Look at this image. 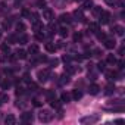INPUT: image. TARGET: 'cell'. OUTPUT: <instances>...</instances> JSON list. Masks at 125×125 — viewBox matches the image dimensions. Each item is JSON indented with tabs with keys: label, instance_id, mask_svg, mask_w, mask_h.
<instances>
[{
	"label": "cell",
	"instance_id": "cell-1",
	"mask_svg": "<svg viewBox=\"0 0 125 125\" xmlns=\"http://www.w3.org/2000/svg\"><path fill=\"white\" fill-rule=\"evenodd\" d=\"M38 119H40L41 122H44V124L50 122V121L53 119V113H52V110H47V109L41 110V112L38 113Z\"/></svg>",
	"mask_w": 125,
	"mask_h": 125
},
{
	"label": "cell",
	"instance_id": "cell-2",
	"mask_svg": "<svg viewBox=\"0 0 125 125\" xmlns=\"http://www.w3.org/2000/svg\"><path fill=\"white\" fill-rule=\"evenodd\" d=\"M37 78H38L40 83H46V81L50 78V69H43V71H40V72L37 74Z\"/></svg>",
	"mask_w": 125,
	"mask_h": 125
},
{
	"label": "cell",
	"instance_id": "cell-3",
	"mask_svg": "<svg viewBox=\"0 0 125 125\" xmlns=\"http://www.w3.org/2000/svg\"><path fill=\"white\" fill-rule=\"evenodd\" d=\"M109 21H110V13H109V12H103V10H102V13L99 15V24L106 25V24H109Z\"/></svg>",
	"mask_w": 125,
	"mask_h": 125
},
{
	"label": "cell",
	"instance_id": "cell-4",
	"mask_svg": "<svg viewBox=\"0 0 125 125\" xmlns=\"http://www.w3.org/2000/svg\"><path fill=\"white\" fill-rule=\"evenodd\" d=\"M43 19H46L47 22H52L54 19V13L52 9H44L43 10Z\"/></svg>",
	"mask_w": 125,
	"mask_h": 125
},
{
	"label": "cell",
	"instance_id": "cell-5",
	"mask_svg": "<svg viewBox=\"0 0 125 125\" xmlns=\"http://www.w3.org/2000/svg\"><path fill=\"white\" fill-rule=\"evenodd\" d=\"M99 119H100V116H99V115L85 116V118H83V119H81V124H94V122H97Z\"/></svg>",
	"mask_w": 125,
	"mask_h": 125
},
{
	"label": "cell",
	"instance_id": "cell-6",
	"mask_svg": "<svg viewBox=\"0 0 125 125\" xmlns=\"http://www.w3.org/2000/svg\"><path fill=\"white\" fill-rule=\"evenodd\" d=\"M21 121H22L24 124H31V122H32V113L24 112V113L21 115Z\"/></svg>",
	"mask_w": 125,
	"mask_h": 125
},
{
	"label": "cell",
	"instance_id": "cell-7",
	"mask_svg": "<svg viewBox=\"0 0 125 125\" xmlns=\"http://www.w3.org/2000/svg\"><path fill=\"white\" fill-rule=\"evenodd\" d=\"M104 46H106L107 49H113V47L116 46V40H115L113 37H106V38H104Z\"/></svg>",
	"mask_w": 125,
	"mask_h": 125
},
{
	"label": "cell",
	"instance_id": "cell-8",
	"mask_svg": "<svg viewBox=\"0 0 125 125\" xmlns=\"http://www.w3.org/2000/svg\"><path fill=\"white\" fill-rule=\"evenodd\" d=\"M99 91H100V87H99L97 84H91V85L88 87V93H90V94H93V96L99 94Z\"/></svg>",
	"mask_w": 125,
	"mask_h": 125
},
{
	"label": "cell",
	"instance_id": "cell-9",
	"mask_svg": "<svg viewBox=\"0 0 125 125\" xmlns=\"http://www.w3.org/2000/svg\"><path fill=\"white\" fill-rule=\"evenodd\" d=\"M74 16H75L77 21H80V22H84V21H85V16H84L83 10H78V9H77V10L74 12Z\"/></svg>",
	"mask_w": 125,
	"mask_h": 125
},
{
	"label": "cell",
	"instance_id": "cell-10",
	"mask_svg": "<svg viewBox=\"0 0 125 125\" xmlns=\"http://www.w3.org/2000/svg\"><path fill=\"white\" fill-rule=\"evenodd\" d=\"M5 124H6V125H15V124H16V118H15L13 115H8V116L5 118Z\"/></svg>",
	"mask_w": 125,
	"mask_h": 125
},
{
	"label": "cell",
	"instance_id": "cell-11",
	"mask_svg": "<svg viewBox=\"0 0 125 125\" xmlns=\"http://www.w3.org/2000/svg\"><path fill=\"white\" fill-rule=\"evenodd\" d=\"M106 72V77L109 80H119V74L118 72H113V71H104Z\"/></svg>",
	"mask_w": 125,
	"mask_h": 125
},
{
	"label": "cell",
	"instance_id": "cell-12",
	"mask_svg": "<svg viewBox=\"0 0 125 125\" xmlns=\"http://www.w3.org/2000/svg\"><path fill=\"white\" fill-rule=\"evenodd\" d=\"M88 30H90L91 32H94V34H96V32H99V31H100V25H99V24H96V22H91V24L88 25Z\"/></svg>",
	"mask_w": 125,
	"mask_h": 125
},
{
	"label": "cell",
	"instance_id": "cell-13",
	"mask_svg": "<svg viewBox=\"0 0 125 125\" xmlns=\"http://www.w3.org/2000/svg\"><path fill=\"white\" fill-rule=\"evenodd\" d=\"M46 99H47V102H52V100H54V99H56V94H54V91H53V90H47V91H46Z\"/></svg>",
	"mask_w": 125,
	"mask_h": 125
},
{
	"label": "cell",
	"instance_id": "cell-14",
	"mask_svg": "<svg viewBox=\"0 0 125 125\" xmlns=\"http://www.w3.org/2000/svg\"><path fill=\"white\" fill-rule=\"evenodd\" d=\"M28 53H30V54H32V56L38 54V46H37V44H32V46H30V49H28Z\"/></svg>",
	"mask_w": 125,
	"mask_h": 125
},
{
	"label": "cell",
	"instance_id": "cell-15",
	"mask_svg": "<svg viewBox=\"0 0 125 125\" xmlns=\"http://www.w3.org/2000/svg\"><path fill=\"white\" fill-rule=\"evenodd\" d=\"M113 91H115V85H113L112 83H109V84L106 85V88H104V94H107V96H109V94H112Z\"/></svg>",
	"mask_w": 125,
	"mask_h": 125
},
{
	"label": "cell",
	"instance_id": "cell-16",
	"mask_svg": "<svg viewBox=\"0 0 125 125\" xmlns=\"http://www.w3.org/2000/svg\"><path fill=\"white\" fill-rule=\"evenodd\" d=\"M83 9H87V10L93 9V2L91 0H83Z\"/></svg>",
	"mask_w": 125,
	"mask_h": 125
},
{
	"label": "cell",
	"instance_id": "cell-17",
	"mask_svg": "<svg viewBox=\"0 0 125 125\" xmlns=\"http://www.w3.org/2000/svg\"><path fill=\"white\" fill-rule=\"evenodd\" d=\"M60 102H62V103H69V102H71V96H69L68 93H63V94L60 96Z\"/></svg>",
	"mask_w": 125,
	"mask_h": 125
},
{
	"label": "cell",
	"instance_id": "cell-18",
	"mask_svg": "<svg viewBox=\"0 0 125 125\" xmlns=\"http://www.w3.org/2000/svg\"><path fill=\"white\" fill-rule=\"evenodd\" d=\"M44 47H46V50H47L49 53H54V52H56V46H54V44H52V43H47Z\"/></svg>",
	"mask_w": 125,
	"mask_h": 125
},
{
	"label": "cell",
	"instance_id": "cell-19",
	"mask_svg": "<svg viewBox=\"0 0 125 125\" xmlns=\"http://www.w3.org/2000/svg\"><path fill=\"white\" fill-rule=\"evenodd\" d=\"M81 97H83V93H81L80 90H74V91H72V99H74V100H80Z\"/></svg>",
	"mask_w": 125,
	"mask_h": 125
},
{
	"label": "cell",
	"instance_id": "cell-20",
	"mask_svg": "<svg viewBox=\"0 0 125 125\" xmlns=\"http://www.w3.org/2000/svg\"><path fill=\"white\" fill-rule=\"evenodd\" d=\"M106 62L109 65H115L116 63V57L113 56V54H107V59H106Z\"/></svg>",
	"mask_w": 125,
	"mask_h": 125
},
{
	"label": "cell",
	"instance_id": "cell-21",
	"mask_svg": "<svg viewBox=\"0 0 125 125\" xmlns=\"http://www.w3.org/2000/svg\"><path fill=\"white\" fill-rule=\"evenodd\" d=\"M32 28H34V31H43V24L40 21H37L32 24Z\"/></svg>",
	"mask_w": 125,
	"mask_h": 125
},
{
	"label": "cell",
	"instance_id": "cell-22",
	"mask_svg": "<svg viewBox=\"0 0 125 125\" xmlns=\"http://www.w3.org/2000/svg\"><path fill=\"white\" fill-rule=\"evenodd\" d=\"M15 54H16L18 59H27V52H25V50H18Z\"/></svg>",
	"mask_w": 125,
	"mask_h": 125
},
{
	"label": "cell",
	"instance_id": "cell-23",
	"mask_svg": "<svg viewBox=\"0 0 125 125\" xmlns=\"http://www.w3.org/2000/svg\"><path fill=\"white\" fill-rule=\"evenodd\" d=\"M59 22H63V24H65V22H66V24H68V22H71L69 15H60V16H59Z\"/></svg>",
	"mask_w": 125,
	"mask_h": 125
},
{
	"label": "cell",
	"instance_id": "cell-24",
	"mask_svg": "<svg viewBox=\"0 0 125 125\" xmlns=\"http://www.w3.org/2000/svg\"><path fill=\"white\" fill-rule=\"evenodd\" d=\"M50 104H52V107H53V109H57V110L60 109V100H56V99H54V100H52V102H50Z\"/></svg>",
	"mask_w": 125,
	"mask_h": 125
},
{
	"label": "cell",
	"instance_id": "cell-25",
	"mask_svg": "<svg viewBox=\"0 0 125 125\" xmlns=\"http://www.w3.org/2000/svg\"><path fill=\"white\" fill-rule=\"evenodd\" d=\"M9 100V96L6 94V93H0V104H3L5 102H8Z\"/></svg>",
	"mask_w": 125,
	"mask_h": 125
},
{
	"label": "cell",
	"instance_id": "cell-26",
	"mask_svg": "<svg viewBox=\"0 0 125 125\" xmlns=\"http://www.w3.org/2000/svg\"><path fill=\"white\" fill-rule=\"evenodd\" d=\"M69 83V74H65L60 77V84H68Z\"/></svg>",
	"mask_w": 125,
	"mask_h": 125
},
{
	"label": "cell",
	"instance_id": "cell-27",
	"mask_svg": "<svg viewBox=\"0 0 125 125\" xmlns=\"http://www.w3.org/2000/svg\"><path fill=\"white\" fill-rule=\"evenodd\" d=\"M18 43H19V44H22V46H24V44H27V43H28V37H27V35H21V37L18 38Z\"/></svg>",
	"mask_w": 125,
	"mask_h": 125
},
{
	"label": "cell",
	"instance_id": "cell-28",
	"mask_svg": "<svg viewBox=\"0 0 125 125\" xmlns=\"http://www.w3.org/2000/svg\"><path fill=\"white\" fill-rule=\"evenodd\" d=\"M59 34H60V37H66L68 35V28H65V27L59 28Z\"/></svg>",
	"mask_w": 125,
	"mask_h": 125
},
{
	"label": "cell",
	"instance_id": "cell-29",
	"mask_svg": "<svg viewBox=\"0 0 125 125\" xmlns=\"http://www.w3.org/2000/svg\"><path fill=\"white\" fill-rule=\"evenodd\" d=\"M65 71H68V74H74V72H77L78 69L74 68V66H71V65H66V66H65Z\"/></svg>",
	"mask_w": 125,
	"mask_h": 125
},
{
	"label": "cell",
	"instance_id": "cell-30",
	"mask_svg": "<svg viewBox=\"0 0 125 125\" xmlns=\"http://www.w3.org/2000/svg\"><path fill=\"white\" fill-rule=\"evenodd\" d=\"M115 31H116V34H118V35H124V27L116 25V27H115Z\"/></svg>",
	"mask_w": 125,
	"mask_h": 125
},
{
	"label": "cell",
	"instance_id": "cell-31",
	"mask_svg": "<svg viewBox=\"0 0 125 125\" xmlns=\"http://www.w3.org/2000/svg\"><path fill=\"white\" fill-rule=\"evenodd\" d=\"M97 69H99V71H102V72H104V71H106V63H104V62H99Z\"/></svg>",
	"mask_w": 125,
	"mask_h": 125
},
{
	"label": "cell",
	"instance_id": "cell-32",
	"mask_svg": "<svg viewBox=\"0 0 125 125\" xmlns=\"http://www.w3.org/2000/svg\"><path fill=\"white\" fill-rule=\"evenodd\" d=\"M16 30H18L19 32H24V31H25V25H24L22 22H19V24H16Z\"/></svg>",
	"mask_w": 125,
	"mask_h": 125
},
{
	"label": "cell",
	"instance_id": "cell-33",
	"mask_svg": "<svg viewBox=\"0 0 125 125\" xmlns=\"http://www.w3.org/2000/svg\"><path fill=\"white\" fill-rule=\"evenodd\" d=\"M28 87H30L31 91H37V90H38V85H37L35 83H31V81H30V85H28Z\"/></svg>",
	"mask_w": 125,
	"mask_h": 125
},
{
	"label": "cell",
	"instance_id": "cell-34",
	"mask_svg": "<svg viewBox=\"0 0 125 125\" xmlns=\"http://www.w3.org/2000/svg\"><path fill=\"white\" fill-rule=\"evenodd\" d=\"M35 37H37V40H44V34L41 31H35Z\"/></svg>",
	"mask_w": 125,
	"mask_h": 125
},
{
	"label": "cell",
	"instance_id": "cell-35",
	"mask_svg": "<svg viewBox=\"0 0 125 125\" xmlns=\"http://www.w3.org/2000/svg\"><path fill=\"white\" fill-rule=\"evenodd\" d=\"M0 49H2V52H3V53H9V50H10L8 44H2V47H0Z\"/></svg>",
	"mask_w": 125,
	"mask_h": 125
},
{
	"label": "cell",
	"instance_id": "cell-36",
	"mask_svg": "<svg viewBox=\"0 0 125 125\" xmlns=\"http://www.w3.org/2000/svg\"><path fill=\"white\" fill-rule=\"evenodd\" d=\"M93 13H94V16H99V15L102 13V8H94V10H93Z\"/></svg>",
	"mask_w": 125,
	"mask_h": 125
},
{
	"label": "cell",
	"instance_id": "cell-37",
	"mask_svg": "<svg viewBox=\"0 0 125 125\" xmlns=\"http://www.w3.org/2000/svg\"><path fill=\"white\" fill-rule=\"evenodd\" d=\"M8 40H9L10 43H18V38H16L15 35H9V37H8Z\"/></svg>",
	"mask_w": 125,
	"mask_h": 125
},
{
	"label": "cell",
	"instance_id": "cell-38",
	"mask_svg": "<svg viewBox=\"0 0 125 125\" xmlns=\"http://www.w3.org/2000/svg\"><path fill=\"white\" fill-rule=\"evenodd\" d=\"M37 6H38V8H46V2H44V0H38V2H37Z\"/></svg>",
	"mask_w": 125,
	"mask_h": 125
},
{
	"label": "cell",
	"instance_id": "cell-39",
	"mask_svg": "<svg viewBox=\"0 0 125 125\" xmlns=\"http://www.w3.org/2000/svg\"><path fill=\"white\" fill-rule=\"evenodd\" d=\"M96 34H97V38H99V40H104V38H106V35H104L103 32H100V31L96 32Z\"/></svg>",
	"mask_w": 125,
	"mask_h": 125
},
{
	"label": "cell",
	"instance_id": "cell-40",
	"mask_svg": "<svg viewBox=\"0 0 125 125\" xmlns=\"http://www.w3.org/2000/svg\"><path fill=\"white\" fill-rule=\"evenodd\" d=\"M93 53H94V56H102V54H103L100 49H94V50H93Z\"/></svg>",
	"mask_w": 125,
	"mask_h": 125
},
{
	"label": "cell",
	"instance_id": "cell-41",
	"mask_svg": "<svg viewBox=\"0 0 125 125\" xmlns=\"http://www.w3.org/2000/svg\"><path fill=\"white\" fill-rule=\"evenodd\" d=\"M104 3L109 5V6H113V5L116 3V0H104Z\"/></svg>",
	"mask_w": 125,
	"mask_h": 125
},
{
	"label": "cell",
	"instance_id": "cell-42",
	"mask_svg": "<svg viewBox=\"0 0 125 125\" xmlns=\"http://www.w3.org/2000/svg\"><path fill=\"white\" fill-rule=\"evenodd\" d=\"M2 87H3V90H6V88H9V87H10V83H9V81H5V83L2 84Z\"/></svg>",
	"mask_w": 125,
	"mask_h": 125
},
{
	"label": "cell",
	"instance_id": "cell-43",
	"mask_svg": "<svg viewBox=\"0 0 125 125\" xmlns=\"http://www.w3.org/2000/svg\"><path fill=\"white\" fill-rule=\"evenodd\" d=\"M74 40H75V41H80V40H81V34H80V32H77V34L74 35Z\"/></svg>",
	"mask_w": 125,
	"mask_h": 125
},
{
	"label": "cell",
	"instance_id": "cell-44",
	"mask_svg": "<svg viewBox=\"0 0 125 125\" xmlns=\"http://www.w3.org/2000/svg\"><path fill=\"white\" fill-rule=\"evenodd\" d=\"M16 94H18V96H19V94H24V88H22V87H18V88H16Z\"/></svg>",
	"mask_w": 125,
	"mask_h": 125
},
{
	"label": "cell",
	"instance_id": "cell-45",
	"mask_svg": "<svg viewBox=\"0 0 125 125\" xmlns=\"http://www.w3.org/2000/svg\"><path fill=\"white\" fill-rule=\"evenodd\" d=\"M62 60H63V62H69V60H71V56H66V54H65L63 57H62Z\"/></svg>",
	"mask_w": 125,
	"mask_h": 125
},
{
	"label": "cell",
	"instance_id": "cell-46",
	"mask_svg": "<svg viewBox=\"0 0 125 125\" xmlns=\"http://www.w3.org/2000/svg\"><path fill=\"white\" fill-rule=\"evenodd\" d=\"M9 27H10V22H8V21H6V22L3 24V28H5V30H9Z\"/></svg>",
	"mask_w": 125,
	"mask_h": 125
},
{
	"label": "cell",
	"instance_id": "cell-47",
	"mask_svg": "<svg viewBox=\"0 0 125 125\" xmlns=\"http://www.w3.org/2000/svg\"><path fill=\"white\" fill-rule=\"evenodd\" d=\"M32 103H34V106H41V103H40L37 99H34V100H32Z\"/></svg>",
	"mask_w": 125,
	"mask_h": 125
},
{
	"label": "cell",
	"instance_id": "cell-48",
	"mask_svg": "<svg viewBox=\"0 0 125 125\" xmlns=\"http://www.w3.org/2000/svg\"><path fill=\"white\" fill-rule=\"evenodd\" d=\"M22 15H24V16H30V12H28L27 9H24V10H22Z\"/></svg>",
	"mask_w": 125,
	"mask_h": 125
},
{
	"label": "cell",
	"instance_id": "cell-49",
	"mask_svg": "<svg viewBox=\"0 0 125 125\" xmlns=\"http://www.w3.org/2000/svg\"><path fill=\"white\" fill-rule=\"evenodd\" d=\"M50 63H52V65H54V66H56V65H57V63H59V60H57V59H54V60H52V62H50Z\"/></svg>",
	"mask_w": 125,
	"mask_h": 125
},
{
	"label": "cell",
	"instance_id": "cell-50",
	"mask_svg": "<svg viewBox=\"0 0 125 125\" xmlns=\"http://www.w3.org/2000/svg\"><path fill=\"white\" fill-rule=\"evenodd\" d=\"M24 80H25V81H28V83H30V75H28V74H25V75H24Z\"/></svg>",
	"mask_w": 125,
	"mask_h": 125
},
{
	"label": "cell",
	"instance_id": "cell-51",
	"mask_svg": "<svg viewBox=\"0 0 125 125\" xmlns=\"http://www.w3.org/2000/svg\"><path fill=\"white\" fill-rule=\"evenodd\" d=\"M118 65H119V68L122 69V68H124V62H122V60H119V63H118Z\"/></svg>",
	"mask_w": 125,
	"mask_h": 125
},
{
	"label": "cell",
	"instance_id": "cell-52",
	"mask_svg": "<svg viewBox=\"0 0 125 125\" xmlns=\"http://www.w3.org/2000/svg\"><path fill=\"white\" fill-rule=\"evenodd\" d=\"M75 2H81V0H75Z\"/></svg>",
	"mask_w": 125,
	"mask_h": 125
},
{
	"label": "cell",
	"instance_id": "cell-53",
	"mask_svg": "<svg viewBox=\"0 0 125 125\" xmlns=\"http://www.w3.org/2000/svg\"><path fill=\"white\" fill-rule=\"evenodd\" d=\"M0 37H2V31H0Z\"/></svg>",
	"mask_w": 125,
	"mask_h": 125
}]
</instances>
